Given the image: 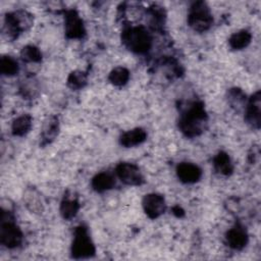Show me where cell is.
<instances>
[{
	"instance_id": "22",
	"label": "cell",
	"mask_w": 261,
	"mask_h": 261,
	"mask_svg": "<svg viewBox=\"0 0 261 261\" xmlns=\"http://www.w3.org/2000/svg\"><path fill=\"white\" fill-rule=\"evenodd\" d=\"M227 100L232 108H234L237 111H240L244 108L246 103V95L241 89L232 88L227 92Z\"/></svg>"
},
{
	"instance_id": "7",
	"label": "cell",
	"mask_w": 261,
	"mask_h": 261,
	"mask_svg": "<svg viewBox=\"0 0 261 261\" xmlns=\"http://www.w3.org/2000/svg\"><path fill=\"white\" fill-rule=\"evenodd\" d=\"M117 177L127 186H141L144 182V176L139 168L134 163L121 162L115 167Z\"/></svg>"
},
{
	"instance_id": "25",
	"label": "cell",
	"mask_w": 261,
	"mask_h": 261,
	"mask_svg": "<svg viewBox=\"0 0 261 261\" xmlns=\"http://www.w3.org/2000/svg\"><path fill=\"white\" fill-rule=\"evenodd\" d=\"M87 84V74L81 70H74L67 77V86L71 90H80Z\"/></svg>"
},
{
	"instance_id": "9",
	"label": "cell",
	"mask_w": 261,
	"mask_h": 261,
	"mask_svg": "<svg viewBox=\"0 0 261 261\" xmlns=\"http://www.w3.org/2000/svg\"><path fill=\"white\" fill-rule=\"evenodd\" d=\"M142 205L145 213L151 219L158 218L166 210L164 197L156 193H150L145 195L142 201Z\"/></svg>"
},
{
	"instance_id": "13",
	"label": "cell",
	"mask_w": 261,
	"mask_h": 261,
	"mask_svg": "<svg viewBox=\"0 0 261 261\" xmlns=\"http://www.w3.org/2000/svg\"><path fill=\"white\" fill-rule=\"evenodd\" d=\"M59 134V120L55 115L48 116L43 123L40 145L46 146L52 143Z\"/></svg>"
},
{
	"instance_id": "24",
	"label": "cell",
	"mask_w": 261,
	"mask_h": 261,
	"mask_svg": "<svg viewBox=\"0 0 261 261\" xmlns=\"http://www.w3.org/2000/svg\"><path fill=\"white\" fill-rule=\"evenodd\" d=\"M20 57L25 62L37 63L42 60V53L38 47L34 45H27L21 49Z\"/></svg>"
},
{
	"instance_id": "16",
	"label": "cell",
	"mask_w": 261,
	"mask_h": 261,
	"mask_svg": "<svg viewBox=\"0 0 261 261\" xmlns=\"http://www.w3.org/2000/svg\"><path fill=\"white\" fill-rule=\"evenodd\" d=\"M91 186L97 193H103L114 188L115 177L109 172H99L92 178Z\"/></svg>"
},
{
	"instance_id": "4",
	"label": "cell",
	"mask_w": 261,
	"mask_h": 261,
	"mask_svg": "<svg viewBox=\"0 0 261 261\" xmlns=\"http://www.w3.org/2000/svg\"><path fill=\"white\" fill-rule=\"evenodd\" d=\"M189 25L198 33L208 31L213 23V16L209 6L204 1L194 2L188 14Z\"/></svg>"
},
{
	"instance_id": "3",
	"label": "cell",
	"mask_w": 261,
	"mask_h": 261,
	"mask_svg": "<svg viewBox=\"0 0 261 261\" xmlns=\"http://www.w3.org/2000/svg\"><path fill=\"white\" fill-rule=\"evenodd\" d=\"M0 242L8 248L13 249L18 247L22 242V232L18 225L14 222L10 211H1V224H0Z\"/></svg>"
},
{
	"instance_id": "5",
	"label": "cell",
	"mask_w": 261,
	"mask_h": 261,
	"mask_svg": "<svg viewBox=\"0 0 261 261\" xmlns=\"http://www.w3.org/2000/svg\"><path fill=\"white\" fill-rule=\"evenodd\" d=\"M34 23L33 15L27 10H16L9 12L5 16V33L11 40L17 38L19 34L28 31Z\"/></svg>"
},
{
	"instance_id": "1",
	"label": "cell",
	"mask_w": 261,
	"mask_h": 261,
	"mask_svg": "<svg viewBox=\"0 0 261 261\" xmlns=\"http://www.w3.org/2000/svg\"><path fill=\"white\" fill-rule=\"evenodd\" d=\"M207 123V114L202 102L192 103L179 116L178 128L189 137L194 138L201 135Z\"/></svg>"
},
{
	"instance_id": "17",
	"label": "cell",
	"mask_w": 261,
	"mask_h": 261,
	"mask_svg": "<svg viewBox=\"0 0 261 261\" xmlns=\"http://www.w3.org/2000/svg\"><path fill=\"white\" fill-rule=\"evenodd\" d=\"M213 166L219 174L224 176L230 175L233 171L232 162L228 154L223 151H220L215 155V157L213 158Z\"/></svg>"
},
{
	"instance_id": "15",
	"label": "cell",
	"mask_w": 261,
	"mask_h": 261,
	"mask_svg": "<svg viewBox=\"0 0 261 261\" xmlns=\"http://www.w3.org/2000/svg\"><path fill=\"white\" fill-rule=\"evenodd\" d=\"M23 202L25 207L36 214H41L44 211V203L41 194L35 188H29L23 194Z\"/></svg>"
},
{
	"instance_id": "14",
	"label": "cell",
	"mask_w": 261,
	"mask_h": 261,
	"mask_svg": "<svg viewBox=\"0 0 261 261\" xmlns=\"http://www.w3.org/2000/svg\"><path fill=\"white\" fill-rule=\"evenodd\" d=\"M147 139V133L142 127H136L122 133L119 137V144L125 148L136 147L144 143Z\"/></svg>"
},
{
	"instance_id": "23",
	"label": "cell",
	"mask_w": 261,
	"mask_h": 261,
	"mask_svg": "<svg viewBox=\"0 0 261 261\" xmlns=\"http://www.w3.org/2000/svg\"><path fill=\"white\" fill-rule=\"evenodd\" d=\"M17 61L10 56H2L0 60V71L3 75L12 76L18 72Z\"/></svg>"
},
{
	"instance_id": "12",
	"label": "cell",
	"mask_w": 261,
	"mask_h": 261,
	"mask_svg": "<svg viewBox=\"0 0 261 261\" xmlns=\"http://www.w3.org/2000/svg\"><path fill=\"white\" fill-rule=\"evenodd\" d=\"M176 175L185 184H195L202 176L201 168L191 162H181L176 166Z\"/></svg>"
},
{
	"instance_id": "2",
	"label": "cell",
	"mask_w": 261,
	"mask_h": 261,
	"mask_svg": "<svg viewBox=\"0 0 261 261\" xmlns=\"http://www.w3.org/2000/svg\"><path fill=\"white\" fill-rule=\"evenodd\" d=\"M121 40L128 50L138 54L148 52L152 46L151 35L144 27L126 28L122 32Z\"/></svg>"
},
{
	"instance_id": "10",
	"label": "cell",
	"mask_w": 261,
	"mask_h": 261,
	"mask_svg": "<svg viewBox=\"0 0 261 261\" xmlns=\"http://www.w3.org/2000/svg\"><path fill=\"white\" fill-rule=\"evenodd\" d=\"M65 36L68 39H81L85 36L86 30L79 13L71 9L67 10L64 16Z\"/></svg>"
},
{
	"instance_id": "6",
	"label": "cell",
	"mask_w": 261,
	"mask_h": 261,
	"mask_svg": "<svg viewBox=\"0 0 261 261\" xmlns=\"http://www.w3.org/2000/svg\"><path fill=\"white\" fill-rule=\"evenodd\" d=\"M71 256L75 259L92 257L95 252V246L92 242L88 228L85 225H80L74 229L73 241L71 244Z\"/></svg>"
},
{
	"instance_id": "11",
	"label": "cell",
	"mask_w": 261,
	"mask_h": 261,
	"mask_svg": "<svg viewBox=\"0 0 261 261\" xmlns=\"http://www.w3.org/2000/svg\"><path fill=\"white\" fill-rule=\"evenodd\" d=\"M225 240L227 245L233 250H242L248 244V232L243 224L237 222L231 228L226 231Z\"/></svg>"
},
{
	"instance_id": "20",
	"label": "cell",
	"mask_w": 261,
	"mask_h": 261,
	"mask_svg": "<svg viewBox=\"0 0 261 261\" xmlns=\"http://www.w3.org/2000/svg\"><path fill=\"white\" fill-rule=\"evenodd\" d=\"M32 123H33L32 116L30 114H22L13 120L11 124V132L14 136L22 137L30 132L32 127Z\"/></svg>"
},
{
	"instance_id": "18",
	"label": "cell",
	"mask_w": 261,
	"mask_h": 261,
	"mask_svg": "<svg viewBox=\"0 0 261 261\" xmlns=\"http://www.w3.org/2000/svg\"><path fill=\"white\" fill-rule=\"evenodd\" d=\"M80 209V203L71 195H65L60 204V214L64 219L73 218Z\"/></svg>"
},
{
	"instance_id": "19",
	"label": "cell",
	"mask_w": 261,
	"mask_h": 261,
	"mask_svg": "<svg viewBox=\"0 0 261 261\" xmlns=\"http://www.w3.org/2000/svg\"><path fill=\"white\" fill-rule=\"evenodd\" d=\"M252 40V35L247 30H241L233 33L228 39V45L233 50H242L249 46Z\"/></svg>"
},
{
	"instance_id": "21",
	"label": "cell",
	"mask_w": 261,
	"mask_h": 261,
	"mask_svg": "<svg viewBox=\"0 0 261 261\" xmlns=\"http://www.w3.org/2000/svg\"><path fill=\"white\" fill-rule=\"evenodd\" d=\"M108 80L112 85L116 87L124 86L129 80V71L122 66L115 67L110 71L108 75Z\"/></svg>"
},
{
	"instance_id": "8",
	"label": "cell",
	"mask_w": 261,
	"mask_h": 261,
	"mask_svg": "<svg viewBox=\"0 0 261 261\" xmlns=\"http://www.w3.org/2000/svg\"><path fill=\"white\" fill-rule=\"evenodd\" d=\"M245 120L253 128L259 129L261 124V93L255 92L245 107Z\"/></svg>"
}]
</instances>
